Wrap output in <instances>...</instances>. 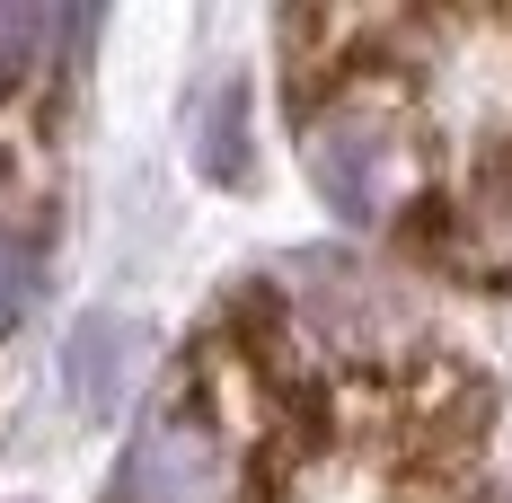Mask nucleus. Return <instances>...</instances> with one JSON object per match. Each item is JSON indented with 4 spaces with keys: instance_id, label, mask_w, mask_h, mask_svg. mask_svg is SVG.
<instances>
[{
    "instance_id": "nucleus-1",
    "label": "nucleus",
    "mask_w": 512,
    "mask_h": 503,
    "mask_svg": "<svg viewBox=\"0 0 512 503\" xmlns=\"http://www.w3.org/2000/svg\"><path fill=\"white\" fill-rule=\"evenodd\" d=\"M115 495L124 503H230L239 495V459H230V442L212 433V415L168 406V415H151V424L133 433Z\"/></svg>"
},
{
    "instance_id": "nucleus-2",
    "label": "nucleus",
    "mask_w": 512,
    "mask_h": 503,
    "mask_svg": "<svg viewBox=\"0 0 512 503\" xmlns=\"http://www.w3.org/2000/svg\"><path fill=\"white\" fill-rule=\"evenodd\" d=\"M398 168H407V142L380 106H327L309 124V177L345 221H380L398 195Z\"/></svg>"
},
{
    "instance_id": "nucleus-3",
    "label": "nucleus",
    "mask_w": 512,
    "mask_h": 503,
    "mask_svg": "<svg viewBox=\"0 0 512 503\" xmlns=\"http://www.w3.org/2000/svg\"><path fill=\"white\" fill-rule=\"evenodd\" d=\"M442 71H433V98L451 124H512V27L504 18H460L442 27Z\"/></svg>"
},
{
    "instance_id": "nucleus-4",
    "label": "nucleus",
    "mask_w": 512,
    "mask_h": 503,
    "mask_svg": "<svg viewBox=\"0 0 512 503\" xmlns=\"http://www.w3.org/2000/svg\"><path fill=\"white\" fill-rule=\"evenodd\" d=\"M142 353H151V327L142 318H80L71 327V345H62V380H71V406L80 415H115V406L133 398V380H142Z\"/></svg>"
},
{
    "instance_id": "nucleus-5",
    "label": "nucleus",
    "mask_w": 512,
    "mask_h": 503,
    "mask_svg": "<svg viewBox=\"0 0 512 503\" xmlns=\"http://www.w3.org/2000/svg\"><path fill=\"white\" fill-rule=\"evenodd\" d=\"M460 248L477 274H512V159L486 168L468 186V212H460Z\"/></svg>"
},
{
    "instance_id": "nucleus-6",
    "label": "nucleus",
    "mask_w": 512,
    "mask_h": 503,
    "mask_svg": "<svg viewBox=\"0 0 512 503\" xmlns=\"http://www.w3.org/2000/svg\"><path fill=\"white\" fill-rule=\"evenodd\" d=\"M53 27H62V18H53L45 0H27V9H0V71H27V62L53 45Z\"/></svg>"
},
{
    "instance_id": "nucleus-7",
    "label": "nucleus",
    "mask_w": 512,
    "mask_h": 503,
    "mask_svg": "<svg viewBox=\"0 0 512 503\" xmlns=\"http://www.w3.org/2000/svg\"><path fill=\"white\" fill-rule=\"evenodd\" d=\"M18 301H27V256H18L9 239H0V318H9Z\"/></svg>"
}]
</instances>
